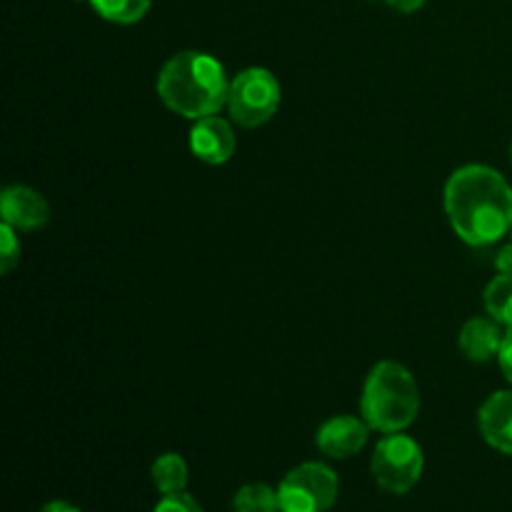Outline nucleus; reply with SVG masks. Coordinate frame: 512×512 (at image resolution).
I'll return each instance as SVG.
<instances>
[{"label": "nucleus", "mask_w": 512, "mask_h": 512, "mask_svg": "<svg viewBox=\"0 0 512 512\" xmlns=\"http://www.w3.org/2000/svg\"><path fill=\"white\" fill-rule=\"evenodd\" d=\"M445 213L455 235L485 248L512 230V188L488 165H465L445 183Z\"/></svg>", "instance_id": "1"}, {"label": "nucleus", "mask_w": 512, "mask_h": 512, "mask_svg": "<svg viewBox=\"0 0 512 512\" xmlns=\"http://www.w3.org/2000/svg\"><path fill=\"white\" fill-rule=\"evenodd\" d=\"M155 88L173 113L200 120L228 105L230 80L213 55L183 50L160 68Z\"/></svg>", "instance_id": "2"}, {"label": "nucleus", "mask_w": 512, "mask_h": 512, "mask_svg": "<svg viewBox=\"0 0 512 512\" xmlns=\"http://www.w3.org/2000/svg\"><path fill=\"white\" fill-rule=\"evenodd\" d=\"M360 413L370 430L403 433L420 413V388L413 373L395 360H383L365 380Z\"/></svg>", "instance_id": "3"}, {"label": "nucleus", "mask_w": 512, "mask_h": 512, "mask_svg": "<svg viewBox=\"0 0 512 512\" xmlns=\"http://www.w3.org/2000/svg\"><path fill=\"white\" fill-rule=\"evenodd\" d=\"M423 448L410 435L390 433L375 445L370 470L385 493L405 495L423 478Z\"/></svg>", "instance_id": "4"}, {"label": "nucleus", "mask_w": 512, "mask_h": 512, "mask_svg": "<svg viewBox=\"0 0 512 512\" xmlns=\"http://www.w3.org/2000/svg\"><path fill=\"white\" fill-rule=\"evenodd\" d=\"M340 493V480L323 463H303L278 485L280 512H328Z\"/></svg>", "instance_id": "5"}, {"label": "nucleus", "mask_w": 512, "mask_h": 512, "mask_svg": "<svg viewBox=\"0 0 512 512\" xmlns=\"http://www.w3.org/2000/svg\"><path fill=\"white\" fill-rule=\"evenodd\" d=\"M280 105V83L270 70L248 68L230 80L228 110L240 128H258L275 115Z\"/></svg>", "instance_id": "6"}, {"label": "nucleus", "mask_w": 512, "mask_h": 512, "mask_svg": "<svg viewBox=\"0 0 512 512\" xmlns=\"http://www.w3.org/2000/svg\"><path fill=\"white\" fill-rule=\"evenodd\" d=\"M370 425L353 415H335L325 420L315 433V445L323 455L333 460H348L358 455L368 443Z\"/></svg>", "instance_id": "7"}, {"label": "nucleus", "mask_w": 512, "mask_h": 512, "mask_svg": "<svg viewBox=\"0 0 512 512\" xmlns=\"http://www.w3.org/2000/svg\"><path fill=\"white\" fill-rule=\"evenodd\" d=\"M3 223L15 230H38L50 220V205L38 190L28 185H10L0 195Z\"/></svg>", "instance_id": "8"}, {"label": "nucleus", "mask_w": 512, "mask_h": 512, "mask_svg": "<svg viewBox=\"0 0 512 512\" xmlns=\"http://www.w3.org/2000/svg\"><path fill=\"white\" fill-rule=\"evenodd\" d=\"M190 150L198 160L208 165H223L233 158L235 153V133L228 120L218 115L195 120L190 130Z\"/></svg>", "instance_id": "9"}, {"label": "nucleus", "mask_w": 512, "mask_h": 512, "mask_svg": "<svg viewBox=\"0 0 512 512\" xmlns=\"http://www.w3.org/2000/svg\"><path fill=\"white\" fill-rule=\"evenodd\" d=\"M478 428L490 448L512 455V390H498L480 405Z\"/></svg>", "instance_id": "10"}, {"label": "nucleus", "mask_w": 512, "mask_h": 512, "mask_svg": "<svg viewBox=\"0 0 512 512\" xmlns=\"http://www.w3.org/2000/svg\"><path fill=\"white\" fill-rule=\"evenodd\" d=\"M505 333L500 330V323L493 318H470L460 330L458 345L463 355L473 363H488L498 358L500 345H503Z\"/></svg>", "instance_id": "11"}, {"label": "nucleus", "mask_w": 512, "mask_h": 512, "mask_svg": "<svg viewBox=\"0 0 512 512\" xmlns=\"http://www.w3.org/2000/svg\"><path fill=\"white\" fill-rule=\"evenodd\" d=\"M150 478H153L155 490L160 495L183 493L185 485H188V463L178 453H165L153 463Z\"/></svg>", "instance_id": "12"}, {"label": "nucleus", "mask_w": 512, "mask_h": 512, "mask_svg": "<svg viewBox=\"0 0 512 512\" xmlns=\"http://www.w3.org/2000/svg\"><path fill=\"white\" fill-rule=\"evenodd\" d=\"M485 310L493 320L505 328H512V275L500 273L493 283L485 288Z\"/></svg>", "instance_id": "13"}, {"label": "nucleus", "mask_w": 512, "mask_h": 512, "mask_svg": "<svg viewBox=\"0 0 512 512\" xmlns=\"http://www.w3.org/2000/svg\"><path fill=\"white\" fill-rule=\"evenodd\" d=\"M233 512H280L278 490L265 483H248L235 493Z\"/></svg>", "instance_id": "14"}, {"label": "nucleus", "mask_w": 512, "mask_h": 512, "mask_svg": "<svg viewBox=\"0 0 512 512\" xmlns=\"http://www.w3.org/2000/svg\"><path fill=\"white\" fill-rule=\"evenodd\" d=\"M88 3L93 5V10L100 18L118 25H130L145 18L153 0H88Z\"/></svg>", "instance_id": "15"}, {"label": "nucleus", "mask_w": 512, "mask_h": 512, "mask_svg": "<svg viewBox=\"0 0 512 512\" xmlns=\"http://www.w3.org/2000/svg\"><path fill=\"white\" fill-rule=\"evenodd\" d=\"M18 230L10 225H0V273L8 275L20 263V240Z\"/></svg>", "instance_id": "16"}, {"label": "nucleus", "mask_w": 512, "mask_h": 512, "mask_svg": "<svg viewBox=\"0 0 512 512\" xmlns=\"http://www.w3.org/2000/svg\"><path fill=\"white\" fill-rule=\"evenodd\" d=\"M153 512H203V508H200V503L193 495H188L183 490V493L163 495Z\"/></svg>", "instance_id": "17"}, {"label": "nucleus", "mask_w": 512, "mask_h": 512, "mask_svg": "<svg viewBox=\"0 0 512 512\" xmlns=\"http://www.w3.org/2000/svg\"><path fill=\"white\" fill-rule=\"evenodd\" d=\"M498 360H500V370H503L505 380L512 385V328H508V333H505L503 345H500Z\"/></svg>", "instance_id": "18"}, {"label": "nucleus", "mask_w": 512, "mask_h": 512, "mask_svg": "<svg viewBox=\"0 0 512 512\" xmlns=\"http://www.w3.org/2000/svg\"><path fill=\"white\" fill-rule=\"evenodd\" d=\"M385 3H388L390 8L400 10V13H415V10L423 8L428 0H385Z\"/></svg>", "instance_id": "19"}, {"label": "nucleus", "mask_w": 512, "mask_h": 512, "mask_svg": "<svg viewBox=\"0 0 512 512\" xmlns=\"http://www.w3.org/2000/svg\"><path fill=\"white\" fill-rule=\"evenodd\" d=\"M495 265H498L500 273L512 275V243L505 245V248H500L498 258H495Z\"/></svg>", "instance_id": "20"}, {"label": "nucleus", "mask_w": 512, "mask_h": 512, "mask_svg": "<svg viewBox=\"0 0 512 512\" xmlns=\"http://www.w3.org/2000/svg\"><path fill=\"white\" fill-rule=\"evenodd\" d=\"M40 512H80V510L75 508V505L65 503V500H53V503L43 505V508H40Z\"/></svg>", "instance_id": "21"}, {"label": "nucleus", "mask_w": 512, "mask_h": 512, "mask_svg": "<svg viewBox=\"0 0 512 512\" xmlns=\"http://www.w3.org/2000/svg\"><path fill=\"white\" fill-rule=\"evenodd\" d=\"M510 155H512V150H510Z\"/></svg>", "instance_id": "22"}, {"label": "nucleus", "mask_w": 512, "mask_h": 512, "mask_svg": "<svg viewBox=\"0 0 512 512\" xmlns=\"http://www.w3.org/2000/svg\"><path fill=\"white\" fill-rule=\"evenodd\" d=\"M510 233H512V230H510Z\"/></svg>", "instance_id": "23"}]
</instances>
